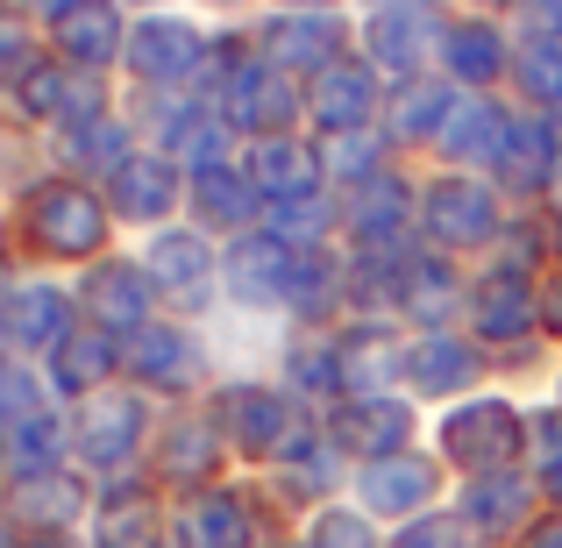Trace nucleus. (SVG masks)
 Here are the masks:
<instances>
[{
    "label": "nucleus",
    "mask_w": 562,
    "mask_h": 548,
    "mask_svg": "<svg viewBox=\"0 0 562 548\" xmlns=\"http://www.w3.org/2000/svg\"><path fill=\"white\" fill-rule=\"evenodd\" d=\"M65 150L79 157L86 171H108V179H114V171L128 165V128L108 114V122H93V128H71V136H65Z\"/></svg>",
    "instance_id": "obj_43"
},
{
    "label": "nucleus",
    "mask_w": 562,
    "mask_h": 548,
    "mask_svg": "<svg viewBox=\"0 0 562 548\" xmlns=\"http://www.w3.org/2000/svg\"><path fill=\"white\" fill-rule=\"evenodd\" d=\"M406 186L384 171V179L371 186H357L342 200V228H349V243H357V257H392V249H406Z\"/></svg>",
    "instance_id": "obj_18"
},
{
    "label": "nucleus",
    "mask_w": 562,
    "mask_h": 548,
    "mask_svg": "<svg viewBox=\"0 0 562 548\" xmlns=\"http://www.w3.org/2000/svg\"><path fill=\"white\" fill-rule=\"evenodd\" d=\"M392 548H463V521H449V513H420V521H406V535Z\"/></svg>",
    "instance_id": "obj_49"
},
{
    "label": "nucleus",
    "mask_w": 562,
    "mask_h": 548,
    "mask_svg": "<svg viewBox=\"0 0 562 548\" xmlns=\"http://www.w3.org/2000/svg\"><path fill=\"white\" fill-rule=\"evenodd\" d=\"M186 200H192V214H200L206 228H243V235H249V214L263 206V192L249 186V171H235V165H206V171H192Z\"/></svg>",
    "instance_id": "obj_31"
},
{
    "label": "nucleus",
    "mask_w": 562,
    "mask_h": 548,
    "mask_svg": "<svg viewBox=\"0 0 562 548\" xmlns=\"http://www.w3.org/2000/svg\"><path fill=\"white\" fill-rule=\"evenodd\" d=\"M171 527H179V548H249V506L221 484L192 492Z\"/></svg>",
    "instance_id": "obj_30"
},
{
    "label": "nucleus",
    "mask_w": 562,
    "mask_h": 548,
    "mask_svg": "<svg viewBox=\"0 0 562 548\" xmlns=\"http://www.w3.org/2000/svg\"><path fill=\"white\" fill-rule=\"evenodd\" d=\"M14 100H22L29 122H57L65 136H71V128L108 122L100 71H79V65H65V57H36V65L22 71V86H14Z\"/></svg>",
    "instance_id": "obj_3"
},
{
    "label": "nucleus",
    "mask_w": 562,
    "mask_h": 548,
    "mask_svg": "<svg viewBox=\"0 0 562 548\" xmlns=\"http://www.w3.org/2000/svg\"><path fill=\"white\" fill-rule=\"evenodd\" d=\"M562 171V143L555 128L541 122V114H513L506 143H498V179H506L513 192H549Z\"/></svg>",
    "instance_id": "obj_26"
},
{
    "label": "nucleus",
    "mask_w": 562,
    "mask_h": 548,
    "mask_svg": "<svg viewBox=\"0 0 562 548\" xmlns=\"http://www.w3.org/2000/svg\"><path fill=\"white\" fill-rule=\"evenodd\" d=\"M541 321H549V335H562V271L541 286Z\"/></svg>",
    "instance_id": "obj_50"
},
{
    "label": "nucleus",
    "mask_w": 562,
    "mask_h": 548,
    "mask_svg": "<svg viewBox=\"0 0 562 548\" xmlns=\"http://www.w3.org/2000/svg\"><path fill=\"white\" fill-rule=\"evenodd\" d=\"M249 186L263 192L271 206H300V200H321L328 186V165H321V143H300V136H263L249 150Z\"/></svg>",
    "instance_id": "obj_14"
},
{
    "label": "nucleus",
    "mask_w": 562,
    "mask_h": 548,
    "mask_svg": "<svg viewBox=\"0 0 562 548\" xmlns=\"http://www.w3.org/2000/svg\"><path fill=\"white\" fill-rule=\"evenodd\" d=\"M300 108H306V93L292 86V71H278V65H249L243 79L221 93V114H228L235 128H249V136H292V122H300Z\"/></svg>",
    "instance_id": "obj_10"
},
{
    "label": "nucleus",
    "mask_w": 562,
    "mask_h": 548,
    "mask_svg": "<svg viewBox=\"0 0 562 548\" xmlns=\"http://www.w3.org/2000/svg\"><path fill=\"white\" fill-rule=\"evenodd\" d=\"M221 456V421H200V413H186V421L165 427V478H206Z\"/></svg>",
    "instance_id": "obj_38"
},
{
    "label": "nucleus",
    "mask_w": 562,
    "mask_h": 548,
    "mask_svg": "<svg viewBox=\"0 0 562 548\" xmlns=\"http://www.w3.org/2000/svg\"><path fill=\"white\" fill-rule=\"evenodd\" d=\"M36 413H43V384L14 357H0V427H22V421H36Z\"/></svg>",
    "instance_id": "obj_45"
},
{
    "label": "nucleus",
    "mask_w": 562,
    "mask_h": 548,
    "mask_svg": "<svg viewBox=\"0 0 562 548\" xmlns=\"http://www.w3.org/2000/svg\"><path fill=\"white\" fill-rule=\"evenodd\" d=\"M441 57H449V71L463 86H492L498 71L513 65L506 36H498L492 22H449V36H441Z\"/></svg>",
    "instance_id": "obj_36"
},
{
    "label": "nucleus",
    "mask_w": 562,
    "mask_h": 548,
    "mask_svg": "<svg viewBox=\"0 0 562 548\" xmlns=\"http://www.w3.org/2000/svg\"><path fill=\"white\" fill-rule=\"evenodd\" d=\"M456 306H463V286H456L449 257H420V249H413V257H406V278H398V314L441 328Z\"/></svg>",
    "instance_id": "obj_32"
},
{
    "label": "nucleus",
    "mask_w": 562,
    "mask_h": 548,
    "mask_svg": "<svg viewBox=\"0 0 562 548\" xmlns=\"http://www.w3.org/2000/svg\"><path fill=\"white\" fill-rule=\"evenodd\" d=\"M441 36H449V29H441V14L427 8H378L371 14V29H363V51H371V65L378 71H398V79H406V71H420L427 57L441 51Z\"/></svg>",
    "instance_id": "obj_17"
},
{
    "label": "nucleus",
    "mask_w": 562,
    "mask_h": 548,
    "mask_svg": "<svg viewBox=\"0 0 562 548\" xmlns=\"http://www.w3.org/2000/svg\"><path fill=\"white\" fill-rule=\"evenodd\" d=\"M29 8H43V14H57V8H65V0H29Z\"/></svg>",
    "instance_id": "obj_55"
},
{
    "label": "nucleus",
    "mask_w": 562,
    "mask_h": 548,
    "mask_svg": "<svg viewBox=\"0 0 562 548\" xmlns=\"http://www.w3.org/2000/svg\"><path fill=\"white\" fill-rule=\"evenodd\" d=\"M321 165H328V179H342L349 192L384 179V143L371 136V128H357V136H328L321 143Z\"/></svg>",
    "instance_id": "obj_41"
},
{
    "label": "nucleus",
    "mask_w": 562,
    "mask_h": 548,
    "mask_svg": "<svg viewBox=\"0 0 562 548\" xmlns=\"http://www.w3.org/2000/svg\"><path fill=\"white\" fill-rule=\"evenodd\" d=\"M549 192H555V206H562V171H555V186H549Z\"/></svg>",
    "instance_id": "obj_58"
},
{
    "label": "nucleus",
    "mask_w": 562,
    "mask_h": 548,
    "mask_svg": "<svg viewBox=\"0 0 562 548\" xmlns=\"http://www.w3.org/2000/svg\"><path fill=\"white\" fill-rule=\"evenodd\" d=\"M50 43L65 65L79 71H108L114 57H128V29H122V0H65L50 14Z\"/></svg>",
    "instance_id": "obj_11"
},
{
    "label": "nucleus",
    "mask_w": 562,
    "mask_h": 548,
    "mask_svg": "<svg viewBox=\"0 0 562 548\" xmlns=\"http://www.w3.org/2000/svg\"><path fill=\"white\" fill-rule=\"evenodd\" d=\"M292 264H300V249H292L285 235L249 228V235H235V249H228V264H221V278H228L235 306H278V300L292 292Z\"/></svg>",
    "instance_id": "obj_13"
},
{
    "label": "nucleus",
    "mask_w": 562,
    "mask_h": 548,
    "mask_svg": "<svg viewBox=\"0 0 562 548\" xmlns=\"http://www.w3.org/2000/svg\"><path fill=\"white\" fill-rule=\"evenodd\" d=\"M392 378H406V343H392L384 328H349L342 335V384L349 392H392Z\"/></svg>",
    "instance_id": "obj_35"
},
{
    "label": "nucleus",
    "mask_w": 562,
    "mask_h": 548,
    "mask_svg": "<svg viewBox=\"0 0 562 548\" xmlns=\"http://www.w3.org/2000/svg\"><path fill=\"white\" fill-rule=\"evenodd\" d=\"M43 548H57V535H43Z\"/></svg>",
    "instance_id": "obj_59"
},
{
    "label": "nucleus",
    "mask_w": 562,
    "mask_h": 548,
    "mask_svg": "<svg viewBox=\"0 0 562 548\" xmlns=\"http://www.w3.org/2000/svg\"><path fill=\"white\" fill-rule=\"evenodd\" d=\"M136 8H157V0H136Z\"/></svg>",
    "instance_id": "obj_60"
},
{
    "label": "nucleus",
    "mask_w": 562,
    "mask_h": 548,
    "mask_svg": "<svg viewBox=\"0 0 562 548\" xmlns=\"http://www.w3.org/2000/svg\"><path fill=\"white\" fill-rule=\"evenodd\" d=\"M0 548H14V521H8V506H0Z\"/></svg>",
    "instance_id": "obj_53"
},
{
    "label": "nucleus",
    "mask_w": 562,
    "mask_h": 548,
    "mask_svg": "<svg viewBox=\"0 0 562 548\" xmlns=\"http://www.w3.org/2000/svg\"><path fill=\"white\" fill-rule=\"evenodd\" d=\"M171 165H228V143H235V122L221 114V100H186V108H165V128H157Z\"/></svg>",
    "instance_id": "obj_22"
},
{
    "label": "nucleus",
    "mask_w": 562,
    "mask_h": 548,
    "mask_svg": "<svg viewBox=\"0 0 562 548\" xmlns=\"http://www.w3.org/2000/svg\"><path fill=\"white\" fill-rule=\"evenodd\" d=\"M143 435H150V413H143L136 392H93L79 413H71V449H79L86 463H100V470L128 463Z\"/></svg>",
    "instance_id": "obj_7"
},
{
    "label": "nucleus",
    "mask_w": 562,
    "mask_h": 548,
    "mask_svg": "<svg viewBox=\"0 0 562 548\" xmlns=\"http://www.w3.org/2000/svg\"><path fill=\"white\" fill-rule=\"evenodd\" d=\"M285 478L300 484V492H321V484L335 478V441H314V435H300L285 449Z\"/></svg>",
    "instance_id": "obj_46"
},
{
    "label": "nucleus",
    "mask_w": 562,
    "mask_h": 548,
    "mask_svg": "<svg viewBox=\"0 0 562 548\" xmlns=\"http://www.w3.org/2000/svg\"><path fill=\"white\" fill-rule=\"evenodd\" d=\"M378 108H384V93H378V65H371V57H342V65H328L314 86H306V114H314L328 136H357V128H371Z\"/></svg>",
    "instance_id": "obj_12"
},
{
    "label": "nucleus",
    "mask_w": 562,
    "mask_h": 548,
    "mask_svg": "<svg viewBox=\"0 0 562 548\" xmlns=\"http://www.w3.org/2000/svg\"><path fill=\"white\" fill-rule=\"evenodd\" d=\"M527 413L506 406V399H463V406L441 421V456L463 463L470 478H492V470H513L527 449Z\"/></svg>",
    "instance_id": "obj_1"
},
{
    "label": "nucleus",
    "mask_w": 562,
    "mask_h": 548,
    "mask_svg": "<svg viewBox=\"0 0 562 548\" xmlns=\"http://www.w3.org/2000/svg\"><path fill=\"white\" fill-rule=\"evenodd\" d=\"M520 548H562V521H549V527H535Z\"/></svg>",
    "instance_id": "obj_51"
},
{
    "label": "nucleus",
    "mask_w": 562,
    "mask_h": 548,
    "mask_svg": "<svg viewBox=\"0 0 562 548\" xmlns=\"http://www.w3.org/2000/svg\"><path fill=\"white\" fill-rule=\"evenodd\" d=\"M357 492H363V506H371V513H398V521H406V513L435 506V492H441V470L427 463V456L398 449V456H384V463H363Z\"/></svg>",
    "instance_id": "obj_24"
},
{
    "label": "nucleus",
    "mask_w": 562,
    "mask_h": 548,
    "mask_svg": "<svg viewBox=\"0 0 562 548\" xmlns=\"http://www.w3.org/2000/svg\"><path fill=\"white\" fill-rule=\"evenodd\" d=\"M57 456H65V427H57V413H36V421L8 427V463H14V478H29V470H57Z\"/></svg>",
    "instance_id": "obj_42"
},
{
    "label": "nucleus",
    "mask_w": 562,
    "mask_h": 548,
    "mask_svg": "<svg viewBox=\"0 0 562 548\" xmlns=\"http://www.w3.org/2000/svg\"><path fill=\"white\" fill-rule=\"evenodd\" d=\"M257 57L278 71H328L349 57V29L335 22V14H271V22L257 29Z\"/></svg>",
    "instance_id": "obj_8"
},
{
    "label": "nucleus",
    "mask_w": 562,
    "mask_h": 548,
    "mask_svg": "<svg viewBox=\"0 0 562 548\" xmlns=\"http://www.w3.org/2000/svg\"><path fill=\"white\" fill-rule=\"evenodd\" d=\"M306 548H378V535H371V521H357V513H321Z\"/></svg>",
    "instance_id": "obj_47"
},
{
    "label": "nucleus",
    "mask_w": 562,
    "mask_h": 548,
    "mask_svg": "<svg viewBox=\"0 0 562 548\" xmlns=\"http://www.w3.org/2000/svg\"><path fill=\"white\" fill-rule=\"evenodd\" d=\"M384 8H420V0H384Z\"/></svg>",
    "instance_id": "obj_56"
},
{
    "label": "nucleus",
    "mask_w": 562,
    "mask_h": 548,
    "mask_svg": "<svg viewBox=\"0 0 562 548\" xmlns=\"http://www.w3.org/2000/svg\"><path fill=\"white\" fill-rule=\"evenodd\" d=\"M420 228L435 249H477L498 235V200L477 179H435L420 200Z\"/></svg>",
    "instance_id": "obj_6"
},
{
    "label": "nucleus",
    "mask_w": 562,
    "mask_h": 548,
    "mask_svg": "<svg viewBox=\"0 0 562 548\" xmlns=\"http://www.w3.org/2000/svg\"><path fill=\"white\" fill-rule=\"evenodd\" d=\"M527 506H535V484H527L520 470H492V478H470V484H463V521L484 527V535H506V527H520Z\"/></svg>",
    "instance_id": "obj_33"
},
{
    "label": "nucleus",
    "mask_w": 562,
    "mask_h": 548,
    "mask_svg": "<svg viewBox=\"0 0 562 548\" xmlns=\"http://www.w3.org/2000/svg\"><path fill=\"white\" fill-rule=\"evenodd\" d=\"M0 321H8L14 357H50L71 335V300L57 286H8L0 292Z\"/></svg>",
    "instance_id": "obj_20"
},
{
    "label": "nucleus",
    "mask_w": 562,
    "mask_h": 548,
    "mask_svg": "<svg viewBox=\"0 0 562 548\" xmlns=\"http://www.w3.org/2000/svg\"><path fill=\"white\" fill-rule=\"evenodd\" d=\"M449 108H456V93H449V86H435V79L398 86V100H392V136L398 143H435L441 122H449Z\"/></svg>",
    "instance_id": "obj_37"
},
{
    "label": "nucleus",
    "mask_w": 562,
    "mask_h": 548,
    "mask_svg": "<svg viewBox=\"0 0 562 548\" xmlns=\"http://www.w3.org/2000/svg\"><path fill=\"white\" fill-rule=\"evenodd\" d=\"M114 364H122V349H114V335H108V328H71L65 343L50 349V378H57V392H65V399H93V392H108Z\"/></svg>",
    "instance_id": "obj_28"
},
{
    "label": "nucleus",
    "mask_w": 562,
    "mask_h": 548,
    "mask_svg": "<svg viewBox=\"0 0 562 548\" xmlns=\"http://www.w3.org/2000/svg\"><path fill=\"white\" fill-rule=\"evenodd\" d=\"M549 492L562 499V456H555V463H549Z\"/></svg>",
    "instance_id": "obj_54"
},
{
    "label": "nucleus",
    "mask_w": 562,
    "mask_h": 548,
    "mask_svg": "<svg viewBox=\"0 0 562 548\" xmlns=\"http://www.w3.org/2000/svg\"><path fill=\"white\" fill-rule=\"evenodd\" d=\"M36 65V43L14 14H0V86H22V71Z\"/></svg>",
    "instance_id": "obj_48"
},
{
    "label": "nucleus",
    "mask_w": 562,
    "mask_h": 548,
    "mask_svg": "<svg viewBox=\"0 0 562 548\" xmlns=\"http://www.w3.org/2000/svg\"><path fill=\"white\" fill-rule=\"evenodd\" d=\"M114 192H108V206L122 221H165L171 206H179V165H171V157H157V150H143V157H128L122 171H114L108 179Z\"/></svg>",
    "instance_id": "obj_27"
},
{
    "label": "nucleus",
    "mask_w": 562,
    "mask_h": 548,
    "mask_svg": "<svg viewBox=\"0 0 562 548\" xmlns=\"http://www.w3.org/2000/svg\"><path fill=\"white\" fill-rule=\"evenodd\" d=\"M0 257H8V221H0Z\"/></svg>",
    "instance_id": "obj_57"
},
{
    "label": "nucleus",
    "mask_w": 562,
    "mask_h": 548,
    "mask_svg": "<svg viewBox=\"0 0 562 548\" xmlns=\"http://www.w3.org/2000/svg\"><path fill=\"white\" fill-rule=\"evenodd\" d=\"M0 506H8V521H14V527H36V535H65V527L86 513V484L71 478L65 463H57V470H29V478H14V484H8V499H0Z\"/></svg>",
    "instance_id": "obj_21"
},
{
    "label": "nucleus",
    "mask_w": 562,
    "mask_h": 548,
    "mask_svg": "<svg viewBox=\"0 0 562 548\" xmlns=\"http://www.w3.org/2000/svg\"><path fill=\"white\" fill-rule=\"evenodd\" d=\"M221 441H235L243 456H285L300 441V413L271 384H228L221 392Z\"/></svg>",
    "instance_id": "obj_5"
},
{
    "label": "nucleus",
    "mask_w": 562,
    "mask_h": 548,
    "mask_svg": "<svg viewBox=\"0 0 562 548\" xmlns=\"http://www.w3.org/2000/svg\"><path fill=\"white\" fill-rule=\"evenodd\" d=\"M506 128H513L506 108H492L484 93H470V100H456V108H449V122H441L435 143H441V157H456V165H498Z\"/></svg>",
    "instance_id": "obj_29"
},
{
    "label": "nucleus",
    "mask_w": 562,
    "mask_h": 548,
    "mask_svg": "<svg viewBox=\"0 0 562 548\" xmlns=\"http://www.w3.org/2000/svg\"><path fill=\"white\" fill-rule=\"evenodd\" d=\"M328 441L349 449V456H363V463H384V456H398L413 441V406L392 399V392H349L342 413H335V427H328Z\"/></svg>",
    "instance_id": "obj_9"
},
{
    "label": "nucleus",
    "mask_w": 562,
    "mask_h": 548,
    "mask_svg": "<svg viewBox=\"0 0 562 548\" xmlns=\"http://www.w3.org/2000/svg\"><path fill=\"white\" fill-rule=\"evenodd\" d=\"M122 364H128V378L150 384V392H186V384L200 378V343H192L179 321H150V328L128 335Z\"/></svg>",
    "instance_id": "obj_19"
},
{
    "label": "nucleus",
    "mask_w": 562,
    "mask_h": 548,
    "mask_svg": "<svg viewBox=\"0 0 562 548\" xmlns=\"http://www.w3.org/2000/svg\"><path fill=\"white\" fill-rule=\"evenodd\" d=\"M108 214H114V206L100 200L93 186L50 179V186L29 192V243L50 249V257H100V243H108Z\"/></svg>",
    "instance_id": "obj_2"
},
{
    "label": "nucleus",
    "mask_w": 562,
    "mask_h": 548,
    "mask_svg": "<svg viewBox=\"0 0 562 548\" xmlns=\"http://www.w3.org/2000/svg\"><path fill=\"white\" fill-rule=\"evenodd\" d=\"M535 314H541V300H535V286H527V271H492V278H477V292H470V321H477V335L484 343H527L535 335Z\"/></svg>",
    "instance_id": "obj_23"
},
{
    "label": "nucleus",
    "mask_w": 562,
    "mask_h": 548,
    "mask_svg": "<svg viewBox=\"0 0 562 548\" xmlns=\"http://www.w3.org/2000/svg\"><path fill=\"white\" fill-rule=\"evenodd\" d=\"M285 370L300 392H342V343H292Z\"/></svg>",
    "instance_id": "obj_44"
},
{
    "label": "nucleus",
    "mask_w": 562,
    "mask_h": 548,
    "mask_svg": "<svg viewBox=\"0 0 562 548\" xmlns=\"http://www.w3.org/2000/svg\"><path fill=\"white\" fill-rule=\"evenodd\" d=\"M206 57H214V43H206L186 14H143V22L128 29L122 65L136 71L143 86H192V79H206Z\"/></svg>",
    "instance_id": "obj_4"
},
{
    "label": "nucleus",
    "mask_w": 562,
    "mask_h": 548,
    "mask_svg": "<svg viewBox=\"0 0 562 548\" xmlns=\"http://www.w3.org/2000/svg\"><path fill=\"white\" fill-rule=\"evenodd\" d=\"M477 370H484V357L463 343V335L427 328L420 343H406V384H413L420 399H449V392H463V384H477Z\"/></svg>",
    "instance_id": "obj_25"
},
{
    "label": "nucleus",
    "mask_w": 562,
    "mask_h": 548,
    "mask_svg": "<svg viewBox=\"0 0 562 548\" xmlns=\"http://www.w3.org/2000/svg\"><path fill=\"white\" fill-rule=\"evenodd\" d=\"M278 8H285V14H328L335 0H278Z\"/></svg>",
    "instance_id": "obj_52"
},
{
    "label": "nucleus",
    "mask_w": 562,
    "mask_h": 548,
    "mask_svg": "<svg viewBox=\"0 0 562 548\" xmlns=\"http://www.w3.org/2000/svg\"><path fill=\"white\" fill-rule=\"evenodd\" d=\"M143 271H150V286L165 292V300H179L186 314H200V306L214 300V249H206L200 228H165L150 243V257H143Z\"/></svg>",
    "instance_id": "obj_15"
},
{
    "label": "nucleus",
    "mask_w": 562,
    "mask_h": 548,
    "mask_svg": "<svg viewBox=\"0 0 562 548\" xmlns=\"http://www.w3.org/2000/svg\"><path fill=\"white\" fill-rule=\"evenodd\" d=\"M157 541H165V521H157L150 492H114L100 513V548H157Z\"/></svg>",
    "instance_id": "obj_39"
},
{
    "label": "nucleus",
    "mask_w": 562,
    "mask_h": 548,
    "mask_svg": "<svg viewBox=\"0 0 562 548\" xmlns=\"http://www.w3.org/2000/svg\"><path fill=\"white\" fill-rule=\"evenodd\" d=\"M342 300H349V271H342V257H335V249H300L285 306H292L300 321H328Z\"/></svg>",
    "instance_id": "obj_34"
},
{
    "label": "nucleus",
    "mask_w": 562,
    "mask_h": 548,
    "mask_svg": "<svg viewBox=\"0 0 562 548\" xmlns=\"http://www.w3.org/2000/svg\"><path fill=\"white\" fill-rule=\"evenodd\" d=\"M150 271L143 264H93L86 271V286H79V306H86V321L93 328H108V335H136V328H150Z\"/></svg>",
    "instance_id": "obj_16"
},
{
    "label": "nucleus",
    "mask_w": 562,
    "mask_h": 548,
    "mask_svg": "<svg viewBox=\"0 0 562 548\" xmlns=\"http://www.w3.org/2000/svg\"><path fill=\"white\" fill-rule=\"evenodd\" d=\"M513 79H520V93L535 108H562V29L555 36H527L513 51Z\"/></svg>",
    "instance_id": "obj_40"
}]
</instances>
